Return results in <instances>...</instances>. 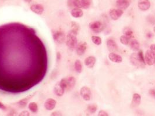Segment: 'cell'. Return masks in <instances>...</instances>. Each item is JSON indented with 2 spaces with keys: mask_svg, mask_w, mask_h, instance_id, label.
Masks as SVG:
<instances>
[{
  "mask_svg": "<svg viewBox=\"0 0 155 116\" xmlns=\"http://www.w3.org/2000/svg\"><path fill=\"white\" fill-rule=\"evenodd\" d=\"M129 44H130V46L131 50H132L133 51H137L139 50V47H140L139 43L136 40H135V39L131 40L130 41Z\"/></svg>",
  "mask_w": 155,
  "mask_h": 116,
  "instance_id": "21",
  "label": "cell"
},
{
  "mask_svg": "<svg viewBox=\"0 0 155 116\" xmlns=\"http://www.w3.org/2000/svg\"><path fill=\"white\" fill-rule=\"evenodd\" d=\"M120 41L121 44H123L124 45H127L129 44V43L130 41V38L126 35H122L120 37Z\"/></svg>",
  "mask_w": 155,
  "mask_h": 116,
  "instance_id": "26",
  "label": "cell"
},
{
  "mask_svg": "<svg viewBox=\"0 0 155 116\" xmlns=\"http://www.w3.org/2000/svg\"><path fill=\"white\" fill-rule=\"evenodd\" d=\"M89 27L93 32L98 33L104 30V26L100 21H94L89 24Z\"/></svg>",
  "mask_w": 155,
  "mask_h": 116,
  "instance_id": "5",
  "label": "cell"
},
{
  "mask_svg": "<svg viewBox=\"0 0 155 116\" xmlns=\"http://www.w3.org/2000/svg\"><path fill=\"white\" fill-rule=\"evenodd\" d=\"M149 92V94H150L153 98L155 99V90H153V89L150 90Z\"/></svg>",
  "mask_w": 155,
  "mask_h": 116,
  "instance_id": "34",
  "label": "cell"
},
{
  "mask_svg": "<svg viewBox=\"0 0 155 116\" xmlns=\"http://www.w3.org/2000/svg\"><path fill=\"white\" fill-rule=\"evenodd\" d=\"M107 47L110 52H114L118 50V46L113 40L109 39L107 41Z\"/></svg>",
  "mask_w": 155,
  "mask_h": 116,
  "instance_id": "17",
  "label": "cell"
},
{
  "mask_svg": "<svg viewBox=\"0 0 155 116\" xmlns=\"http://www.w3.org/2000/svg\"><path fill=\"white\" fill-rule=\"evenodd\" d=\"M34 96V94L33 95H30L29 96H28L27 97H26V98L22 99L21 100H20L19 102H18V105L21 107H25L26 106L27 103L29 102V100L32 99L33 97Z\"/></svg>",
  "mask_w": 155,
  "mask_h": 116,
  "instance_id": "22",
  "label": "cell"
},
{
  "mask_svg": "<svg viewBox=\"0 0 155 116\" xmlns=\"http://www.w3.org/2000/svg\"><path fill=\"white\" fill-rule=\"evenodd\" d=\"M74 67L76 71L78 73H81L82 71V64L80 60H76L75 62Z\"/></svg>",
  "mask_w": 155,
  "mask_h": 116,
  "instance_id": "23",
  "label": "cell"
},
{
  "mask_svg": "<svg viewBox=\"0 0 155 116\" xmlns=\"http://www.w3.org/2000/svg\"><path fill=\"white\" fill-rule=\"evenodd\" d=\"M53 38L55 41L58 44H62L65 41V33L60 30H53L52 31Z\"/></svg>",
  "mask_w": 155,
  "mask_h": 116,
  "instance_id": "3",
  "label": "cell"
},
{
  "mask_svg": "<svg viewBox=\"0 0 155 116\" xmlns=\"http://www.w3.org/2000/svg\"><path fill=\"white\" fill-rule=\"evenodd\" d=\"M57 104V101L53 99V98H49L47 99L45 103H44V106L45 108L48 110V111H51L54 109Z\"/></svg>",
  "mask_w": 155,
  "mask_h": 116,
  "instance_id": "10",
  "label": "cell"
},
{
  "mask_svg": "<svg viewBox=\"0 0 155 116\" xmlns=\"http://www.w3.org/2000/svg\"><path fill=\"white\" fill-rule=\"evenodd\" d=\"M57 61L61 59V54H60L59 52H58V53H57Z\"/></svg>",
  "mask_w": 155,
  "mask_h": 116,
  "instance_id": "37",
  "label": "cell"
},
{
  "mask_svg": "<svg viewBox=\"0 0 155 116\" xmlns=\"http://www.w3.org/2000/svg\"><path fill=\"white\" fill-rule=\"evenodd\" d=\"M96 59L95 57L92 56H88L85 60V64L87 67L89 69H92L96 63Z\"/></svg>",
  "mask_w": 155,
  "mask_h": 116,
  "instance_id": "16",
  "label": "cell"
},
{
  "mask_svg": "<svg viewBox=\"0 0 155 116\" xmlns=\"http://www.w3.org/2000/svg\"><path fill=\"white\" fill-rule=\"evenodd\" d=\"M0 109L3 110V111L7 110V106L4 104H3L1 101H0Z\"/></svg>",
  "mask_w": 155,
  "mask_h": 116,
  "instance_id": "32",
  "label": "cell"
},
{
  "mask_svg": "<svg viewBox=\"0 0 155 116\" xmlns=\"http://www.w3.org/2000/svg\"><path fill=\"white\" fill-rule=\"evenodd\" d=\"M123 34L124 35L131 38L133 34V31L130 27H126L123 29Z\"/></svg>",
  "mask_w": 155,
  "mask_h": 116,
  "instance_id": "27",
  "label": "cell"
},
{
  "mask_svg": "<svg viewBox=\"0 0 155 116\" xmlns=\"http://www.w3.org/2000/svg\"><path fill=\"white\" fill-rule=\"evenodd\" d=\"M28 108L30 110V111L33 113H37L38 110V105L35 102H30L28 104Z\"/></svg>",
  "mask_w": 155,
  "mask_h": 116,
  "instance_id": "24",
  "label": "cell"
},
{
  "mask_svg": "<svg viewBox=\"0 0 155 116\" xmlns=\"http://www.w3.org/2000/svg\"><path fill=\"white\" fill-rule=\"evenodd\" d=\"M51 115L52 116H57V115H62V114L59 112V111H54V112H53L51 114Z\"/></svg>",
  "mask_w": 155,
  "mask_h": 116,
  "instance_id": "36",
  "label": "cell"
},
{
  "mask_svg": "<svg viewBox=\"0 0 155 116\" xmlns=\"http://www.w3.org/2000/svg\"><path fill=\"white\" fill-rule=\"evenodd\" d=\"M71 27H72V29H71L72 30L78 33V31L80 30V26L78 24L76 23V22H71Z\"/></svg>",
  "mask_w": 155,
  "mask_h": 116,
  "instance_id": "30",
  "label": "cell"
},
{
  "mask_svg": "<svg viewBox=\"0 0 155 116\" xmlns=\"http://www.w3.org/2000/svg\"><path fill=\"white\" fill-rule=\"evenodd\" d=\"M87 49V44L85 42H81L77 44L76 47V52L78 55L82 56L86 52Z\"/></svg>",
  "mask_w": 155,
  "mask_h": 116,
  "instance_id": "9",
  "label": "cell"
},
{
  "mask_svg": "<svg viewBox=\"0 0 155 116\" xmlns=\"http://www.w3.org/2000/svg\"><path fill=\"white\" fill-rule=\"evenodd\" d=\"M32 0H24V1H25L26 3H30L32 2Z\"/></svg>",
  "mask_w": 155,
  "mask_h": 116,
  "instance_id": "38",
  "label": "cell"
},
{
  "mask_svg": "<svg viewBox=\"0 0 155 116\" xmlns=\"http://www.w3.org/2000/svg\"><path fill=\"white\" fill-rule=\"evenodd\" d=\"M150 50L152 52V53L155 55V44H152L150 47Z\"/></svg>",
  "mask_w": 155,
  "mask_h": 116,
  "instance_id": "35",
  "label": "cell"
},
{
  "mask_svg": "<svg viewBox=\"0 0 155 116\" xmlns=\"http://www.w3.org/2000/svg\"><path fill=\"white\" fill-rule=\"evenodd\" d=\"M67 5L71 8H82V5L80 0H68Z\"/></svg>",
  "mask_w": 155,
  "mask_h": 116,
  "instance_id": "14",
  "label": "cell"
},
{
  "mask_svg": "<svg viewBox=\"0 0 155 116\" xmlns=\"http://www.w3.org/2000/svg\"><path fill=\"white\" fill-rule=\"evenodd\" d=\"M82 8L86 9H88L92 4V0H80Z\"/></svg>",
  "mask_w": 155,
  "mask_h": 116,
  "instance_id": "25",
  "label": "cell"
},
{
  "mask_svg": "<svg viewBox=\"0 0 155 116\" xmlns=\"http://www.w3.org/2000/svg\"><path fill=\"white\" fill-rule=\"evenodd\" d=\"M80 95L84 100L86 101H89L91 99L92 93L89 88L87 87H83L80 90Z\"/></svg>",
  "mask_w": 155,
  "mask_h": 116,
  "instance_id": "6",
  "label": "cell"
},
{
  "mask_svg": "<svg viewBox=\"0 0 155 116\" xmlns=\"http://www.w3.org/2000/svg\"><path fill=\"white\" fill-rule=\"evenodd\" d=\"M77 34L78 33L71 30L67 36L66 45L71 50L76 48L77 45Z\"/></svg>",
  "mask_w": 155,
  "mask_h": 116,
  "instance_id": "2",
  "label": "cell"
},
{
  "mask_svg": "<svg viewBox=\"0 0 155 116\" xmlns=\"http://www.w3.org/2000/svg\"><path fill=\"white\" fill-rule=\"evenodd\" d=\"M98 115H99V116H108V115H109V114L104 110H100L99 112Z\"/></svg>",
  "mask_w": 155,
  "mask_h": 116,
  "instance_id": "31",
  "label": "cell"
},
{
  "mask_svg": "<svg viewBox=\"0 0 155 116\" xmlns=\"http://www.w3.org/2000/svg\"><path fill=\"white\" fill-rule=\"evenodd\" d=\"M145 62L149 66H152L155 63V55L150 50H147L145 56Z\"/></svg>",
  "mask_w": 155,
  "mask_h": 116,
  "instance_id": "7",
  "label": "cell"
},
{
  "mask_svg": "<svg viewBox=\"0 0 155 116\" xmlns=\"http://www.w3.org/2000/svg\"><path fill=\"white\" fill-rule=\"evenodd\" d=\"M71 15L74 18H80L84 15V12L81 8H73L71 11Z\"/></svg>",
  "mask_w": 155,
  "mask_h": 116,
  "instance_id": "18",
  "label": "cell"
},
{
  "mask_svg": "<svg viewBox=\"0 0 155 116\" xmlns=\"http://www.w3.org/2000/svg\"><path fill=\"white\" fill-rule=\"evenodd\" d=\"M123 11L121 9H111L110 11V16L111 18L113 20H118L123 14Z\"/></svg>",
  "mask_w": 155,
  "mask_h": 116,
  "instance_id": "12",
  "label": "cell"
},
{
  "mask_svg": "<svg viewBox=\"0 0 155 116\" xmlns=\"http://www.w3.org/2000/svg\"><path fill=\"white\" fill-rule=\"evenodd\" d=\"M141 102V96L139 94H134L133 95L132 101L131 103V106L132 107H136L138 106Z\"/></svg>",
  "mask_w": 155,
  "mask_h": 116,
  "instance_id": "20",
  "label": "cell"
},
{
  "mask_svg": "<svg viewBox=\"0 0 155 116\" xmlns=\"http://www.w3.org/2000/svg\"><path fill=\"white\" fill-rule=\"evenodd\" d=\"M30 9L33 13L37 15H42L43 14L45 11V8L43 5L40 4H33L30 6Z\"/></svg>",
  "mask_w": 155,
  "mask_h": 116,
  "instance_id": "8",
  "label": "cell"
},
{
  "mask_svg": "<svg viewBox=\"0 0 155 116\" xmlns=\"http://www.w3.org/2000/svg\"><path fill=\"white\" fill-rule=\"evenodd\" d=\"M60 84L65 91H69L72 90L76 84V79L73 77L63 78L60 81Z\"/></svg>",
  "mask_w": 155,
  "mask_h": 116,
  "instance_id": "1",
  "label": "cell"
},
{
  "mask_svg": "<svg viewBox=\"0 0 155 116\" xmlns=\"http://www.w3.org/2000/svg\"><path fill=\"white\" fill-rule=\"evenodd\" d=\"M108 58L111 62L116 63H120L123 61V58L120 55L114 52H111L108 55Z\"/></svg>",
  "mask_w": 155,
  "mask_h": 116,
  "instance_id": "15",
  "label": "cell"
},
{
  "mask_svg": "<svg viewBox=\"0 0 155 116\" xmlns=\"http://www.w3.org/2000/svg\"><path fill=\"white\" fill-rule=\"evenodd\" d=\"M150 5L151 4L149 0H138V6L141 11H147L150 8Z\"/></svg>",
  "mask_w": 155,
  "mask_h": 116,
  "instance_id": "11",
  "label": "cell"
},
{
  "mask_svg": "<svg viewBox=\"0 0 155 116\" xmlns=\"http://www.w3.org/2000/svg\"><path fill=\"white\" fill-rule=\"evenodd\" d=\"M130 5V2L129 0H117L116 1V7L121 10L127 9Z\"/></svg>",
  "mask_w": 155,
  "mask_h": 116,
  "instance_id": "13",
  "label": "cell"
},
{
  "mask_svg": "<svg viewBox=\"0 0 155 116\" xmlns=\"http://www.w3.org/2000/svg\"><path fill=\"white\" fill-rule=\"evenodd\" d=\"M19 116H29L30 113L27 111H23L19 114Z\"/></svg>",
  "mask_w": 155,
  "mask_h": 116,
  "instance_id": "33",
  "label": "cell"
},
{
  "mask_svg": "<svg viewBox=\"0 0 155 116\" xmlns=\"http://www.w3.org/2000/svg\"><path fill=\"white\" fill-rule=\"evenodd\" d=\"M153 30H154V32L155 33V26L153 27Z\"/></svg>",
  "mask_w": 155,
  "mask_h": 116,
  "instance_id": "39",
  "label": "cell"
},
{
  "mask_svg": "<svg viewBox=\"0 0 155 116\" xmlns=\"http://www.w3.org/2000/svg\"><path fill=\"white\" fill-rule=\"evenodd\" d=\"M97 109V107L96 104H90L87 107V111L91 113H95Z\"/></svg>",
  "mask_w": 155,
  "mask_h": 116,
  "instance_id": "29",
  "label": "cell"
},
{
  "mask_svg": "<svg viewBox=\"0 0 155 116\" xmlns=\"http://www.w3.org/2000/svg\"><path fill=\"white\" fill-rule=\"evenodd\" d=\"M130 62L131 64L136 67H140L143 68L145 66V63H144L140 59L138 53H133L130 55Z\"/></svg>",
  "mask_w": 155,
  "mask_h": 116,
  "instance_id": "4",
  "label": "cell"
},
{
  "mask_svg": "<svg viewBox=\"0 0 155 116\" xmlns=\"http://www.w3.org/2000/svg\"><path fill=\"white\" fill-rule=\"evenodd\" d=\"M54 92L55 95L58 97H61V96H63V95L65 92V90L61 87L60 83H58L55 85L54 88Z\"/></svg>",
  "mask_w": 155,
  "mask_h": 116,
  "instance_id": "19",
  "label": "cell"
},
{
  "mask_svg": "<svg viewBox=\"0 0 155 116\" xmlns=\"http://www.w3.org/2000/svg\"><path fill=\"white\" fill-rule=\"evenodd\" d=\"M92 41L95 44L97 45H99L102 44V39H101V38L99 36H95V35L92 36Z\"/></svg>",
  "mask_w": 155,
  "mask_h": 116,
  "instance_id": "28",
  "label": "cell"
}]
</instances>
